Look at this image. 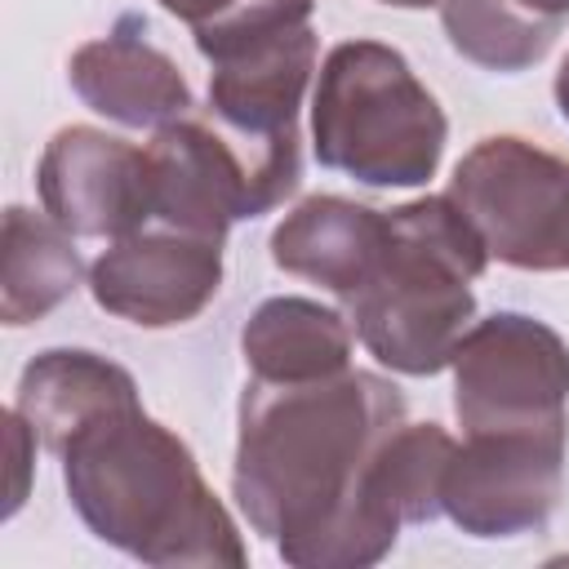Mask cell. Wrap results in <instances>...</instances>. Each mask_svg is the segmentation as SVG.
<instances>
[{
    "label": "cell",
    "mask_w": 569,
    "mask_h": 569,
    "mask_svg": "<svg viewBox=\"0 0 569 569\" xmlns=\"http://www.w3.org/2000/svg\"><path fill=\"white\" fill-rule=\"evenodd\" d=\"M138 400V387L129 369L98 351L80 347H53L40 351L22 378H18V400L13 409L31 422V431L44 440V449L62 453V445L102 409Z\"/></svg>",
    "instance_id": "obj_13"
},
{
    "label": "cell",
    "mask_w": 569,
    "mask_h": 569,
    "mask_svg": "<svg viewBox=\"0 0 569 569\" xmlns=\"http://www.w3.org/2000/svg\"><path fill=\"white\" fill-rule=\"evenodd\" d=\"M80 253L71 231L44 213L13 204L4 213V249H0V316L4 325H31L49 316L80 284Z\"/></svg>",
    "instance_id": "obj_15"
},
{
    "label": "cell",
    "mask_w": 569,
    "mask_h": 569,
    "mask_svg": "<svg viewBox=\"0 0 569 569\" xmlns=\"http://www.w3.org/2000/svg\"><path fill=\"white\" fill-rule=\"evenodd\" d=\"M173 18H182L191 31H200V27H209V22H218L222 13H231L240 0H160Z\"/></svg>",
    "instance_id": "obj_17"
},
{
    "label": "cell",
    "mask_w": 569,
    "mask_h": 569,
    "mask_svg": "<svg viewBox=\"0 0 569 569\" xmlns=\"http://www.w3.org/2000/svg\"><path fill=\"white\" fill-rule=\"evenodd\" d=\"M453 413L476 431H569V342L520 311L476 320L453 347Z\"/></svg>",
    "instance_id": "obj_6"
},
{
    "label": "cell",
    "mask_w": 569,
    "mask_h": 569,
    "mask_svg": "<svg viewBox=\"0 0 569 569\" xmlns=\"http://www.w3.org/2000/svg\"><path fill=\"white\" fill-rule=\"evenodd\" d=\"M382 244L387 213L342 196H311L271 231V262L338 298H351L369 280Z\"/></svg>",
    "instance_id": "obj_12"
},
{
    "label": "cell",
    "mask_w": 569,
    "mask_h": 569,
    "mask_svg": "<svg viewBox=\"0 0 569 569\" xmlns=\"http://www.w3.org/2000/svg\"><path fill=\"white\" fill-rule=\"evenodd\" d=\"M316 160L365 187H418L440 169L445 111L378 40L333 44L311 98Z\"/></svg>",
    "instance_id": "obj_4"
},
{
    "label": "cell",
    "mask_w": 569,
    "mask_h": 569,
    "mask_svg": "<svg viewBox=\"0 0 569 569\" xmlns=\"http://www.w3.org/2000/svg\"><path fill=\"white\" fill-rule=\"evenodd\" d=\"M218 284H222V240L191 236L164 222L120 236L89 267L93 302L142 329H169L196 320L213 302Z\"/></svg>",
    "instance_id": "obj_9"
},
{
    "label": "cell",
    "mask_w": 569,
    "mask_h": 569,
    "mask_svg": "<svg viewBox=\"0 0 569 569\" xmlns=\"http://www.w3.org/2000/svg\"><path fill=\"white\" fill-rule=\"evenodd\" d=\"M569 431H476L440 485V511L471 538H516L547 525L565 480Z\"/></svg>",
    "instance_id": "obj_7"
},
{
    "label": "cell",
    "mask_w": 569,
    "mask_h": 569,
    "mask_svg": "<svg viewBox=\"0 0 569 569\" xmlns=\"http://www.w3.org/2000/svg\"><path fill=\"white\" fill-rule=\"evenodd\" d=\"M449 196L489 258L516 271H569V160L511 133L480 138L458 160Z\"/></svg>",
    "instance_id": "obj_5"
},
{
    "label": "cell",
    "mask_w": 569,
    "mask_h": 569,
    "mask_svg": "<svg viewBox=\"0 0 569 569\" xmlns=\"http://www.w3.org/2000/svg\"><path fill=\"white\" fill-rule=\"evenodd\" d=\"M40 204L71 236L120 240L151 227L147 147H129L102 129H58L36 169Z\"/></svg>",
    "instance_id": "obj_10"
},
{
    "label": "cell",
    "mask_w": 569,
    "mask_h": 569,
    "mask_svg": "<svg viewBox=\"0 0 569 569\" xmlns=\"http://www.w3.org/2000/svg\"><path fill=\"white\" fill-rule=\"evenodd\" d=\"M520 4L533 9V13H542V18H556V22L569 18V0H520Z\"/></svg>",
    "instance_id": "obj_18"
},
{
    "label": "cell",
    "mask_w": 569,
    "mask_h": 569,
    "mask_svg": "<svg viewBox=\"0 0 569 569\" xmlns=\"http://www.w3.org/2000/svg\"><path fill=\"white\" fill-rule=\"evenodd\" d=\"M58 458L80 520L124 556L142 565H244L240 529L191 449L138 400L93 413Z\"/></svg>",
    "instance_id": "obj_2"
},
{
    "label": "cell",
    "mask_w": 569,
    "mask_h": 569,
    "mask_svg": "<svg viewBox=\"0 0 569 569\" xmlns=\"http://www.w3.org/2000/svg\"><path fill=\"white\" fill-rule=\"evenodd\" d=\"M240 351L249 378L262 382H307L351 369V329L338 311L311 298H267L244 333Z\"/></svg>",
    "instance_id": "obj_14"
},
{
    "label": "cell",
    "mask_w": 569,
    "mask_h": 569,
    "mask_svg": "<svg viewBox=\"0 0 569 569\" xmlns=\"http://www.w3.org/2000/svg\"><path fill=\"white\" fill-rule=\"evenodd\" d=\"M400 422V387L369 369L307 382L249 378L231 489L253 533L298 569L378 565L396 538L365 507V471Z\"/></svg>",
    "instance_id": "obj_1"
},
{
    "label": "cell",
    "mask_w": 569,
    "mask_h": 569,
    "mask_svg": "<svg viewBox=\"0 0 569 569\" xmlns=\"http://www.w3.org/2000/svg\"><path fill=\"white\" fill-rule=\"evenodd\" d=\"M67 76L89 111L124 129H164L191 111L182 71L147 40V22L138 13H124L107 36L80 44Z\"/></svg>",
    "instance_id": "obj_11"
},
{
    "label": "cell",
    "mask_w": 569,
    "mask_h": 569,
    "mask_svg": "<svg viewBox=\"0 0 569 569\" xmlns=\"http://www.w3.org/2000/svg\"><path fill=\"white\" fill-rule=\"evenodd\" d=\"M440 27L467 62L485 71H525L556 44L565 22L542 18L520 0H440Z\"/></svg>",
    "instance_id": "obj_16"
},
{
    "label": "cell",
    "mask_w": 569,
    "mask_h": 569,
    "mask_svg": "<svg viewBox=\"0 0 569 569\" xmlns=\"http://www.w3.org/2000/svg\"><path fill=\"white\" fill-rule=\"evenodd\" d=\"M485 267L489 249L449 191L391 209L369 280L342 298L356 338L396 373H440L471 329V280Z\"/></svg>",
    "instance_id": "obj_3"
},
{
    "label": "cell",
    "mask_w": 569,
    "mask_h": 569,
    "mask_svg": "<svg viewBox=\"0 0 569 569\" xmlns=\"http://www.w3.org/2000/svg\"><path fill=\"white\" fill-rule=\"evenodd\" d=\"M382 4H396V9H427V4H440V0H382Z\"/></svg>",
    "instance_id": "obj_19"
},
{
    "label": "cell",
    "mask_w": 569,
    "mask_h": 569,
    "mask_svg": "<svg viewBox=\"0 0 569 569\" xmlns=\"http://www.w3.org/2000/svg\"><path fill=\"white\" fill-rule=\"evenodd\" d=\"M151 164V222L227 240V227L276 209V196L258 178L253 160L222 133L213 116L187 111L156 129L147 142Z\"/></svg>",
    "instance_id": "obj_8"
}]
</instances>
